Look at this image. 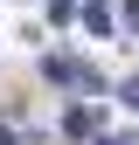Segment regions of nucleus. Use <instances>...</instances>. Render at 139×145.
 <instances>
[{
	"mask_svg": "<svg viewBox=\"0 0 139 145\" xmlns=\"http://www.w3.org/2000/svg\"><path fill=\"white\" fill-rule=\"evenodd\" d=\"M42 76L56 83V90H104V83H97V69L83 62V56H49V62H42Z\"/></svg>",
	"mask_w": 139,
	"mask_h": 145,
	"instance_id": "nucleus-1",
	"label": "nucleus"
},
{
	"mask_svg": "<svg viewBox=\"0 0 139 145\" xmlns=\"http://www.w3.org/2000/svg\"><path fill=\"white\" fill-rule=\"evenodd\" d=\"M63 138H97V111H91V104H77V111H63Z\"/></svg>",
	"mask_w": 139,
	"mask_h": 145,
	"instance_id": "nucleus-2",
	"label": "nucleus"
},
{
	"mask_svg": "<svg viewBox=\"0 0 139 145\" xmlns=\"http://www.w3.org/2000/svg\"><path fill=\"white\" fill-rule=\"evenodd\" d=\"M83 21H91L97 35H111V7H104V0H91V7H83Z\"/></svg>",
	"mask_w": 139,
	"mask_h": 145,
	"instance_id": "nucleus-3",
	"label": "nucleus"
},
{
	"mask_svg": "<svg viewBox=\"0 0 139 145\" xmlns=\"http://www.w3.org/2000/svg\"><path fill=\"white\" fill-rule=\"evenodd\" d=\"M118 14H125V35H139V0H125Z\"/></svg>",
	"mask_w": 139,
	"mask_h": 145,
	"instance_id": "nucleus-4",
	"label": "nucleus"
}]
</instances>
